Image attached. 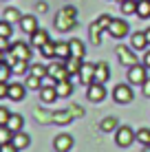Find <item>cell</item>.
<instances>
[{"instance_id":"cell-1","label":"cell","mask_w":150,"mask_h":152,"mask_svg":"<svg viewBox=\"0 0 150 152\" xmlns=\"http://www.w3.org/2000/svg\"><path fill=\"white\" fill-rule=\"evenodd\" d=\"M73 27H75V9L73 7H64L58 15H55V29L58 31H71Z\"/></svg>"},{"instance_id":"cell-2","label":"cell","mask_w":150,"mask_h":152,"mask_svg":"<svg viewBox=\"0 0 150 152\" xmlns=\"http://www.w3.org/2000/svg\"><path fill=\"white\" fill-rule=\"evenodd\" d=\"M115 53H117V60H119V64L128 66V69H130V66H135L137 60H139L132 46H124V44H119V46L115 49Z\"/></svg>"},{"instance_id":"cell-3","label":"cell","mask_w":150,"mask_h":152,"mask_svg":"<svg viewBox=\"0 0 150 152\" xmlns=\"http://www.w3.org/2000/svg\"><path fill=\"white\" fill-rule=\"evenodd\" d=\"M146 80H148V66L146 64H135V66L128 69V84L141 86Z\"/></svg>"},{"instance_id":"cell-4","label":"cell","mask_w":150,"mask_h":152,"mask_svg":"<svg viewBox=\"0 0 150 152\" xmlns=\"http://www.w3.org/2000/svg\"><path fill=\"white\" fill-rule=\"evenodd\" d=\"M128 31H130V27H128V22L124 18H113L110 27H108V35L115 38V40H121V38L128 35Z\"/></svg>"},{"instance_id":"cell-5","label":"cell","mask_w":150,"mask_h":152,"mask_svg":"<svg viewBox=\"0 0 150 152\" xmlns=\"http://www.w3.org/2000/svg\"><path fill=\"white\" fill-rule=\"evenodd\" d=\"M132 88L130 84H117L115 88H113V99H115L117 104H130L132 102Z\"/></svg>"},{"instance_id":"cell-6","label":"cell","mask_w":150,"mask_h":152,"mask_svg":"<svg viewBox=\"0 0 150 152\" xmlns=\"http://www.w3.org/2000/svg\"><path fill=\"white\" fill-rule=\"evenodd\" d=\"M132 141H135V132H132L128 126H119V128L115 130V143L119 145V148H128Z\"/></svg>"},{"instance_id":"cell-7","label":"cell","mask_w":150,"mask_h":152,"mask_svg":"<svg viewBox=\"0 0 150 152\" xmlns=\"http://www.w3.org/2000/svg\"><path fill=\"white\" fill-rule=\"evenodd\" d=\"M46 71H49V77H53L55 82H62V80H69V71H66V64L62 60L58 62H51L49 66H46Z\"/></svg>"},{"instance_id":"cell-8","label":"cell","mask_w":150,"mask_h":152,"mask_svg":"<svg viewBox=\"0 0 150 152\" xmlns=\"http://www.w3.org/2000/svg\"><path fill=\"white\" fill-rule=\"evenodd\" d=\"M86 97H89V102H104V99H106L104 84H100V82L89 84V86H86Z\"/></svg>"},{"instance_id":"cell-9","label":"cell","mask_w":150,"mask_h":152,"mask_svg":"<svg viewBox=\"0 0 150 152\" xmlns=\"http://www.w3.org/2000/svg\"><path fill=\"white\" fill-rule=\"evenodd\" d=\"M11 55L15 57V60H31V46L29 44H24V42H13L11 44Z\"/></svg>"},{"instance_id":"cell-10","label":"cell","mask_w":150,"mask_h":152,"mask_svg":"<svg viewBox=\"0 0 150 152\" xmlns=\"http://www.w3.org/2000/svg\"><path fill=\"white\" fill-rule=\"evenodd\" d=\"M77 77H80V82L82 84H93L95 82V64H89V62H84L82 64V69H80V73H77Z\"/></svg>"},{"instance_id":"cell-11","label":"cell","mask_w":150,"mask_h":152,"mask_svg":"<svg viewBox=\"0 0 150 152\" xmlns=\"http://www.w3.org/2000/svg\"><path fill=\"white\" fill-rule=\"evenodd\" d=\"M53 148L58 152H69L73 148V137H71V134H58V137L53 139Z\"/></svg>"},{"instance_id":"cell-12","label":"cell","mask_w":150,"mask_h":152,"mask_svg":"<svg viewBox=\"0 0 150 152\" xmlns=\"http://www.w3.org/2000/svg\"><path fill=\"white\" fill-rule=\"evenodd\" d=\"M24 95H27V86L24 84H18V82H13V84H9V99L11 102H22Z\"/></svg>"},{"instance_id":"cell-13","label":"cell","mask_w":150,"mask_h":152,"mask_svg":"<svg viewBox=\"0 0 150 152\" xmlns=\"http://www.w3.org/2000/svg\"><path fill=\"white\" fill-rule=\"evenodd\" d=\"M130 46H132L135 51H143L146 46H150L146 33H143V31H135V33L130 35Z\"/></svg>"},{"instance_id":"cell-14","label":"cell","mask_w":150,"mask_h":152,"mask_svg":"<svg viewBox=\"0 0 150 152\" xmlns=\"http://www.w3.org/2000/svg\"><path fill=\"white\" fill-rule=\"evenodd\" d=\"M108 77H110V66H108L106 62H97L95 64V82L106 84Z\"/></svg>"},{"instance_id":"cell-15","label":"cell","mask_w":150,"mask_h":152,"mask_svg":"<svg viewBox=\"0 0 150 152\" xmlns=\"http://www.w3.org/2000/svg\"><path fill=\"white\" fill-rule=\"evenodd\" d=\"M20 29L24 31V33H35L38 31V18L35 15H22V20H20Z\"/></svg>"},{"instance_id":"cell-16","label":"cell","mask_w":150,"mask_h":152,"mask_svg":"<svg viewBox=\"0 0 150 152\" xmlns=\"http://www.w3.org/2000/svg\"><path fill=\"white\" fill-rule=\"evenodd\" d=\"M11 143H13L18 150H24V148H29V143H31V137H29L27 132H22V130H20V132H13V137H11Z\"/></svg>"},{"instance_id":"cell-17","label":"cell","mask_w":150,"mask_h":152,"mask_svg":"<svg viewBox=\"0 0 150 152\" xmlns=\"http://www.w3.org/2000/svg\"><path fill=\"white\" fill-rule=\"evenodd\" d=\"M7 128L11 130V132H20V130L24 128V117L18 115V113H11V117H9V121H7Z\"/></svg>"},{"instance_id":"cell-18","label":"cell","mask_w":150,"mask_h":152,"mask_svg":"<svg viewBox=\"0 0 150 152\" xmlns=\"http://www.w3.org/2000/svg\"><path fill=\"white\" fill-rule=\"evenodd\" d=\"M40 99H42L44 104H53L55 99H58L55 86H42V88H40Z\"/></svg>"},{"instance_id":"cell-19","label":"cell","mask_w":150,"mask_h":152,"mask_svg":"<svg viewBox=\"0 0 150 152\" xmlns=\"http://www.w3.org/2000/svg\"><path fill=\"white\" fill-rule=\"evenodd\" d=\"M49 42V33H46L44 29H38L35 33H31V46H35V49H40L42 44Z\"/></svg>"},{"instance_id":"cell-20","label":"cell","mask_w":150,"mask_h":152,"mask_svg":"<svg viewBox=\"0 0 150 152\" xmlns=\"http://www.w3.org/2000/svg\"><path fill=\"white\" fill-rule=\"evenodd\" d=\"M69 46H71V57H80V60H84V42L82 40H69Z\"/></svg>"},{"instance_id":"cell-21","label":"cell","mask_w":150,"mask_h":152,"mask_svg":"<svg viewBox=\"0 0 150 152\" xmlns=\"http://www.w3.org/2000/svg\"><path fill=\"white\" fill-rule=\"evenodd\" d=\"M55 57L62 60V62L71 57V46H69V42H55Z\"/></svg>"},{"instance_id":"cell-22","label":"cell","mask_w":150,"mask_h":152,"mask_svg":"<svg viewBox=\"0 0 150 152\" xmlns=\"http://www.w3.org/2000/svg\"><path fill=\"white\" fill-rule=\"evenodd\" d=\"M55 91H58V97H69L73 93V84H71V80L55 82Z\"/></svg>"},{"instance_id":"cell-23","label":"cell","mask_w":150,"mask_h":152,"mask_svg":"<svg viewBox=\"0 0 150 152\" xmlns=\"http://www.w3.org/2000/svg\"><path fill=\"white\" fill-rule=\"evenodd\" d=\"M66 64V71H69V75H77L82 69V64H84V60H80V57H69V60H64Z\"/></svg>"},{"instance_id":"cell-24","label":"cell","mask_w":150,"mask_h":152,"mask_svg":"<svg viewBox=\"0 0 150 152\" xmlns=\"http://www.w3.org/2000/svg\"><path fill=\"white\" fill-rule=\"evenodd\" d=\"M137 15L141 20L150 18V0H137Z\"/></svg>"},{"instance_id":"cell-25","label":"cell","mask_w":150,"mask_h":152,"mask_svg":"<svg viewBox=\"0 0 150 152\" xmlns=\"http://www.w3.org/2000/svg\"><path fill=\"white\" fill-rule=\"evenodd\" d=\"M100 128H102V132H113V130L119 128V121H117L115 117H106V119H102Z\"/></svg>"},{"instance_id":"cell-26","label":"cell","mask_w":150,"mask_h":152,"mask_svg":"<svg viewBox=\"0 0 150 152\" xmlns=\"http://www.w3.org/2000/svg\"><path fill=\"white\" fill-rule=\"evenodd\" d=\"M40 53H42V57H46V60H55V42H46V44L40 46Z\"/></svg>"},{"instance_id":"cell-27","label":"cell","mask_w":150,"mask_h":152,"mask_svg":"<svg viewBox=\"0 0 150 152\" xmlns=\"http://www.w3.org/2000/svg\"><path fill=\"white\" fill-rule=\"evenodd\" d=\"M29 62L27 60H15L13 64H11V71L15 73V75H24V73H29Z\"/></svg>"},{"instance_id":"cell-28","label":"cell","mask_w":150,"mask_h":152,"mask_svg":"<svg viewBox=\"0 0 150 152\" xmlns=\"http://www.w3.org/2000/svg\"><path fill=\"white\" fill-rule=\"evenodd\" d=\"M4 20H7V22H20V20H22V13L18 11V9H13V7H7L4 9Z\"/></svg>"},{"instance_id":"cell-29","label":"cell","mask_w":150,"mask_h":152,"mask_svg":"<svg viewBox=\"0 0 150 152\" xmlns=\"http://www.w3.org/2000/svg\"><path fill=\"white\" fill-rule=\"evenodd\" d=\"M121 7V13L130 15V13H137V0H124V2H119Z\"/></svg>"},{"instance_id":"cell-30","label":"cell","mask_w":150,"mask_h":152,"mask_svg":"<svg viewBox=\"0 0 150 152\" xmlns=\"http://www.w3.org/2000/svg\"><path fill=\"white\" fill-rule=\"evenodd\" d=\"M135 139L139 143H143V145H150V130L148 128H139L135 132Z\"/></svg>"},{"instance_id":"cell-31","label":"cell","mask_w":150,"mask_h":152,"mask_svg":"<svg viewBox=\"0 0 150 152\" xmlns=\"http://www.w3.org/2000/svg\"><path fill=\"white\" fill-rule=\"evenodd\" d=\"M24 86L31 88V91H40V88H42V80L29 73V75H27V84H24Z\"/></svg>"},{"instance_id":"cell-32","label":"cell","mask_w":150,"mask_h":152,"mask_svg":"<svg viewBox=\"0 0 150 152\" xmlns=\"http://www.w3.org/2000/svg\"><path fill=\"white\" fill-rule=\"evenodd\" d=\"M100 35H102V29L97 27V22H93V24H91V42H93L95 46L102 44V38H100Z\"/></svg>"},{"instance_id":"cell-33","label":"cell","mask_w":150,"mask_h":152,"mask_svg":"<svg viewBox=\"0 0 150 152\" xmlns=\"http://www.w3.org/2000/svg\"><path fill=\"white\" fill-rule=\"evenodd\" d=\"M29 73H31V75H35V77H40V80H44V77L49 75L46 66H42V64H33V66L29 69Z\"/></svg>"},{"instance_id":"cell-34","label":"cell","mask_w":150,"mask_h":152,"mask_svg":"<svg viewBox=\"0 0 150 152\" xmlns=\"http://www.w3.org/2000/svg\"><path fill=\"white\" fill-rule=\"evenodd\" d=\"M95 22H97V27H100L102 31H104V29L108 31V27H110V22H113V18H110V15H108V13H102L100 18L95 20Z\"/></svg>"},{"instance_id":"cell-35","label":"cell","mask_w":150,"mask_h":152,"mask_svg":"<svg viewBox=\"0 0 150 152\" xmlns=\"http://www.w3.org/2000/svg\"><path fill=\"white\" fill-rule=\"evenodd\" d=\"M11 66L7 62H0V82H9V75H11Z\"/></svg>"},{"instance_id":"cell-36","label":"cell","mask_w":150,"mask_h":152,"mask_svg":"<svg viewBox=\"0 0 150 152\" xmlns=\"http://www.w3.org/2000/svg\"><path fill=\"white\" fill-rule=\"evenodd\" d=\"M11 22L7 20H0V38H11Z\"/></svg>"},{"instance_id":"cell-37","label":"cell","mask_w":150,"mask_h":152,"mask_svg":"<svg viewBox=\"0 0 150 152\" xmlns=\"http://www.w3.org/2000/svg\"><path fill=\"white\" fill-rule=\"evenodd\" d=\"M13 132L7 128V126H0V143H7V141H11Z\"/></svg>"},{"instance_id":"cell-38","label":"cell","mask_w":150,"mask_h":152,"mask_svg":"<svg viewBox=\"0 0 150 152\" xmlns=\"http://www.w3.org/2000/svg\"><path fill=\"white\" fill-rule=\"evenodd\" d=\"M9 117H11V113H9L7 108H4V106H0V126H7Z\"/></svg>"},{"instance_id":"cell-39","label":"cell","mask_w":150,"mask_h":152,"mask_svg":"<svg viewBox=\"0 0 150 152\" xmlns=\"http://www.w3.org/2000/svg\"><path fill=\"white\" fill-rule=\"evenodd\" d=\"M0 152H20L11 141H7V143H0Z\"/></svg>"},{"instance_id":"cell-40","label":"cell","mask_w":150,"mask_h":152,"mask_svg":"<svg viewBox=\"0 0 150 152\" xmlns=\"http://www.w3.org/2000/svg\"><path fill=\"white\" fill-rule=\"evenodd\" d=\"M9 95V82H0V99Z\"/></svg>"},{"instance_id":"cell-41","label":"cell","mask_w":150,"mask_h":152,"mask_svg":"<svg viewBox=\"0 0 150 152\" xmlns=\"http://www.w3.org/2000/svg\"><path fill=\"white\" fill-rule=\"evenodd\" d=\"M9 49H11L9 46V38H0V53H7Z\"/></svg>"},{"instance_id":"cell-42","label":"cell","mask_w":150,"mask_h":152,"mask_svg":"<svg viewBox=\"0 0 150 152\" xmlns=\"http://www.w3.org/2000/svg\"><path fill=\"white\" fill-rule=\"evenodd\" d=\"M141 93H143L146 97H150V77H148V80L141 84Z\"/></svg>"},{"instance_id":"cell-43","label":"cell","mask_w":150,"mask_h":152,"mask_svg":"<svg viewBox=\"0 0 150 152\" xmlns=\"http://www.w3.org/2000/svg\"><path fill=\"white\" fill-rule=\"evenodd\" d=\"M143 64L150 69V51H146V53H143Z\"/></svg>"},{"instance_id":"cell-44","label":"cell","mask_w":150,"mask_h":152,"mask_svg":"<svg viewBox=\"0 0 150 152\" xmlns=\"http://www.w3.org/2000/svg\"><path fill=\"white\" fill-rule=\"evenodd\" d=\"M143 33H146V38H148V44H150V27H148L146 31H143Z\"/></svg>"},{"instance_id":"cell-45","label":"cell","mask_w":150,"mask_h":152,"mask_svg":"<svg viewBox=\"0 0 150 152\" xmlns=\"http://www.w3.org/2000/svg\"><path fill=\"white\" fill-rule=\"evenodd\" d=\"M143 152H150V145H146V150H143Z\"/></svg>"},{"instance_id":"cell-46","label":"cell","mask_w":150,"mask_h":152,"mask_svg":"<svg viewBox=\"0 0 150 152\" xmlns=\"http://www.w3.org/2000/svg\"><path fill=\"white\" fill-rule=\"evenodd\" d=\"M115 2H124V0H115Z\"/></svg>"}]
</instances>
